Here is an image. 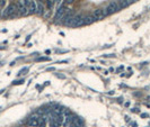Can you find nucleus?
<instances>
[{
  "mask_svg": "<svg viewBox=\"0 0 150 127\" xmlns=\"http://www.w3.org/2000/svg\"><path fill=\"white\" fill-rule=\"evenodd\" d=\"M17 7L15 3H9L8 6L3 9V11L1 14V17L3 18H12V17H15L17 16Z\"/></svg>",
  "mask_w": 150,
  "mask_h": 127,
  "instance_id": "nucleus-1",
  "label": "nucleus"
},
{
  "mask_svg": "<svg viewBox=\"0 0 150 127\" xmlns=\"http://www.w3.org/2000/svg\"><path fill=\"white\" fill-rule=\"evenodd\" d=\"M84 25H85V16L81 14L74 15V17L68 24L69 27H79V26H84Z\"/></svg>",
  "mask_w": 150,
  "mask_h": 127,
  "instance_id": "nucleus-2",
  "label": "nucleus"
},
{
  "mask_svg": "<svg viewBox=\"0 0 150 127\" xmlns=\"http://www.w3.org/2000/svg\"><path fill=\"white\" fill-rule=\"evenodd\" d=\"M68 10H69V8L67 7L66 3H61V5H60V7L57 9V11H55V15H54V19H55V21H58V23H59V21L61 20V18L65 16L66 13L68 11Z\"/></svg>",
  "mask_w": 150,
  "mask_h": 127,
  "instance_id": "nucleus-3",
  "label": "nucleus"
},
{
  "mask_svg": "<svg viewBox=\"0 0 150 127\" xmlns=\"http://www.w3.org/2000/svg\"><path fill=\"white\" fill-rule=\"evenodd\" d=\"M16 7H17V11H18V14L22 15V16H27V15H29L28 8L26 7V5L24 3L23 0H18L17 3H16Z\"/></svg>",
  "mask_w": 150,
  "mask_h": 127,
  "instance_id": "nucleus-4",
  "label": "nucleus"
},
{
  "mask_svg": "<svg viewBox=\"0 0 150 127\" xmlns=\"http://www.w3.org/2000/svg\"><path fill=\"white\" fill-rule=\"evenodd\" d=\"M105 10H106V13H107V16H108V15L114 14L116 11H119L120 7H119L117 1H111V2H108V5L105 7Z\"/></svg>",
  "mask_w": 150,
  "mask_h": 127,
  "instance_id": "nucleus-5",
  "label": "nucleus"
},
{
  "mask_svg": "<svg viewBox=\"0 0 150 127\" xmlns=\"http://www.w3.org/2000/svg\"><path fill=\"white\" fill-rule=\"evenodd\" d=\"M74 15H76V13L73 11L72 9H69L68 11L66 13V15L61 18V20L59 21V23H61L62 25H66V26H68V24L70 23V20L72 19V18L74 17Z\"/></svg>",
  "mask_w": 150,
  "mask_h": 127,
  "instance_id": "nucleus-6",
  "label": "nucleus"
},
{
  "mask_svg": "<svg viewBox=\"0 0 150 127\" xmlns=\"http://www.w3.org/2000/svg\"><path fill=\"white\" fill-rule=\"evenodd\" d=\"M92 16L94 17L95 20H102L103 18H105L107 16V13H106V10H105V8H98L96 10H94Z\"/></svg>",
  "mask_w": 150,
  "mask_h": 127,
  "instance_id": "nucleus-7",
  "label": "nucleus"
},
{
  "mask_svg": "<svg viewBox=\"0 0 150 127\" xmlns=\"http://www.w3.org/2000/svg\"><path fill=\"white\" fill-rule=\"evenodd\" d=\"M39 124H40V117L37 116L36 114H34L33 116L28 118L27 120V125L28 126H33V127H39Z\"/></svg>",
  "mask_w": 150,
  "mask_h": 127,
  "instance_id": "nucleus-8",
  "label": "nucleus"
},
{
  "mask_svg": "<svg viewBox=\"0 0 150 127\" xmlns=\"http://www.w3.org/2000/svg\"><path fill=\"white\" fill-rule=\"evenodd\" d=\"M28 11H29V14H37V1L36 0H29Z\"/></svg>",
  "mask_w": 150,
  "mask_h": 127,
  "instance_id": "nucleus-9",
  "label": "nucleus"
},
{
  "mask_svg": "<svg viewBox=\"0 0 150 127\" xmlns=\"http://www.w3.org/2000/svg\"><path fill=\"white\" fill-rule=\"evenodd\" d=\"M62 124L58 120V118L55 116L52 115V117L50 118V127H60Z\"/></svg>",
  "mask_w": 150,
  "mask_h": 127,
  "instance_id": "nucleus-10",
  "label": "nucleus"
},
{
  "mask_svg": "<svg viewBox=\"0 0 150 127\" xmlns=\"http://www.w3.org/2000/svg\"><path fill=\"white\" fill-rule=\"evenodd\" d=\"M37 14L42 15V16L45 15V7H44V3L37 2Z\"/></svg>",
  "mask_w": 150,
  "mask_h": 127,
  "instance_id": "nucleus-11",
  "label": "nucleus"
},
{
  "mask_svg": "<svg viewBox=\"0 0 150 127\" xmlns=\"http://www.w3.org/2000/svg\"><path fill=\"white\" fill-rule=\"evenodd\" d=\"M46 123H47V116L46 115H43L42 117H40L39 127H45L46 126Z\"/></svg>",
  "mask_w": 150,
  "mask_h": 127,
  "instance_id": "nucleus-12",
  "label": "nucleus"
},
{
  "mask_svg": "<svg viewBox=\"0 0 150 127\" xmlns=\"http://www.w3.org/2000/svg\"><path fill=\"white\" fill-rule=\"evenodd\" d=\"M95 19L92 15H88V16H85V25H89V24H93Z\"/></svg>",
  "mask_w": 150,
  "mask_h": 127,
  "instance_id": "nucleus-13",
  "label": "nucleus"
},
{
  "mask_svg": "<svg viewBox=\"0 0 150 127\" xmlns=\"http://www.w3.org/2000/svg\"><path fill=\"white\" fill-rule=\"evenodd\" d=\"M55 2H57V0H47V7H49V9H50V10L53 9Z\"/></svg>",
  "mask_w": 150,
  "mask_h": 127,
  "instance_id": "nucleus-14",
  "label": "nucleus"
},
{
  "mask_svg": "<svg viewBox=\"0 0 150 127\" xmlns=\"http://www.w3.org/2000/svg\"><path fill=\"white\" fill-rule=\"evenodd\" d=\"M24 82H25V81H24V79H20V80H16V81H14V82H13V84H14V85H19V84H23Z\"/></svg>",
  "mask_w": 150,
  "mask_h": 127,
  "instance_id": "nucleus-15",
  "label": "nucleus"
},
{
  "mask_svg": "<svg viewBox=\"0 0 150 127\" xmlns=\"http://www.w3.org/2000/svg\"><path fill=\"white\" fill-rule=\"evenodd\" d=\"M28 72V68H24V69H22L19 71V73H18V76H23V74H26Z\"/></svg>",
  "mask_w": 150,
  "mask_h": 127,
  "instance_id": "nucleus-16",
  "label": "nucleus"
},
{
  "mask_svg": "<svg viewBox=\"0 0 150 127\" xmlns=\"http://www.w3.org/2000/svg\"><path fill=\"white\" fill-rule=\"evenodd\" d=\"M41 61H50V57H39V59H36V62H41Z\"/></svg>",
  "mask_w": 150,
  "mask_h": 127,
  "instance_id": "nucleus-17",
  "label": "nucleus"
},
{
  "mask_svg": "<svg viewBox=\"0 0 150 127\" xmlns=\"http://www.w3.org/2000/svg\"><path fill=\"white\" fill-rule=\"evenodd\" d=\"M73 2H74V0H65L63 1V3H66V5H72Z\"/></svg>",
  "mask_w": 150,
  "mask_h": 127,
  "instance_id": "nucleus-18",
  "label": "nucleus"
},
{
  "mask_svg": "<svg viewBox=\"0 0 150 127\" xmlns=\"http://www.w3.org/2000/svg\"><path fill=\"white\" fill-rule=\"evenodd\" d=\"M5 3H6V0H0V8L5 6Z\"/></svg>",
  "mask_w": 150,
  "mask_h": 127,
  "instance_id": "nucleus-19",
  "label": "nucleus"
},
{
  "mask_svg": "<svg viewBox=\"0 0 150 127\" xmlns=\"http://www.w3.org/2000/svg\"><path fill=\"white\" fill-rule=\"evenodd\" d=\"M123 69H124V68H123V66H122V65H121V66H119V68H117V70H116V72H117V73H119V72H120V71H121V70H123Z\"/></svg>",
  "mask_w": 150,
  "mask_h": 127,
  "instance_id": "nucleus-20",
  "label": "nucleus"
},
{
  "mask_svg": "<svg viewBox=\"0 0 150 127\" xmlns=\"http://www.w3.org/2000/svg\"><path fill=\"white\" fill-rule=\"evenodd\" d=\"M141 117H142V118H146V117H148V114H141Z\"/></svg>",
  "mask_w": 150,
  "mask_h": 127,
  "instance_id": "nucleus-21",
  "label": "nucleus"
},
{
  "mask_svg": "<svg viewBox=\"0 0 150 127\" xmlns=\"http://www.w3.org/2000/svg\"><path fill=\"white\" fill-rule=\"evenodd\" d=\"M131 111H133V113H138V108H133V109H131Z\"/></svg>",
  "mask_w": 150,
  "mask_h": 127,
  "instance_id": "nucleus-22",
  "label": "nucleus"
},
{
  "mask_svg": "<svg viewBox=\"0 0 150 127\" xmlns=\"http://www.w3.org/2000/svg\"><path fill=\"white\" fill-rule=\"evenodd\" d=\"M58 78H61V79H65V76H61V74H57Z\"/></svg>",
  "mask_w": 150,
  "mask_h": 127,
  "instance_id": "nucleus-23",
  "label": "nucleus"
},
{
  "mask_svg": "<svg viewBox=\"0 0 150 127\" xmlns=\"http://www.w3.org/2000/svg\"><path fill=\"white\" fill-rule=\"evenodd\" d=\"M47 71H54V68H49Z\"/></svg>",
  "mask_w": 150,
  "mask_h": 127,
  "instance_id": "nucleus-24",
  "label": "nucleus"
},
{
  "mask_svg": "<svg viewBox=\"0 0 150 127\" xmlns=\"http://www.w3.org/2000/svg\"><path fill=\"white\" fill-rule=\"evenodd\" d=\"M130 106V102H125V107H129Z\"/></svg>",
  "mask_w": 150,
  "mask_h": 127,
  "instance_id": "nucleus-25",
  "label": "nucleus"
},
{
  "mask_svg": "<svg viewBox=\"0 0 150 127\" xmlns=\"http://www.w3.org/2000/svg\"><path fill=\"white\" fill-rule=\"evenodd\" d=\"M0 50H6V47L5 46H0Z\"/></svg>",
  "mask_w": 150,
  "mask_h": 127,
  "instance_id": "nucleus-26",
  "label": "nucleus"
},
{
  "mask_svg": "<svg viewBox=\"0 0 150 127\" xmlns=\"http://www.w3.org/2000/svg\"><path fill=\"white\" fill-rule=\"evenodd\" d=\"M132 125H133V127H137V123H133Z\"/></svg>",
  "mask_w": 150,
  "mask_h": 127,
  "instance_id": "nucleus-27",
  "label": "nucleus"
},
{
  "mask_svg": "<svg viewBox=\"0 0 150 127\" xmlns=\"http://www.w3.org/2000/svg\"><path fill=\"white\" fill-rule=\"evenodd\" d=\"M1 14H2V10H1V8H0V17H1Z\"/></svg>",
  "mask_w": 150,
  "mask_h": 127,
  "instance_id": "nucleus-28",
  "label": "nucleus"
},
{
  "mask_svg": "<svg viewBox=\"0 0 150 127\" xmlns=\"http://www.w3.org/2000/svg\"><path fill=\"white\" fill-rule=\"evenodd\" d=\"M39 2H42V3H44V0H39Z\"/></svg>",
  "mask_w": 150,
  "mask_h": 127,
  "instance_id": "nucleus-29",
  "label": "nucleus"
},
{
  "mask_svg": "<svg viewBox=\"0 0 150 127\" xmlns=\"http://www.w3.org/2000/svg\"><path fill=\"white\" fill-rule=\"evenodd\" d=\"M1 109H2V108H1V107H0V110H1Z\"/></svg>",
  "mask_w": 150,
  "mask_h": 127,
  "instance_id": "nucleus-30",
  "label": "nucleus"
}]
</instances>
